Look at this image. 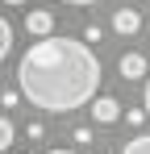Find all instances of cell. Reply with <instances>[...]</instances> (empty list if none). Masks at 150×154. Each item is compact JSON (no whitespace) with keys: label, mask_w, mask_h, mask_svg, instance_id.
Returning <instances> with one entry per match:
<instances>
[{"label":"cell","mask_w":150,"mask_h":154,"mask_svg":"<svg viewBox=\"0 0 150 154\" xmlns=\"http://www.w3.org/2000/svg\"><path fill=\"white\" fill-rule=\"evenodd\" d=\"M17 92L42 112H75L100 92V58L79 38H33L17 63Z\"/></svg>","instance_id":"6da1fadb"},{"label":"cell","mask_w":150,"mask_h":154,"mask_svg":"<svg viewBox=\"0 0 150 154\" xmlns=\"http://www.w3.org/2000/svg\"><path fill=\"white\" fill-rule=\"evenodd\" d=\"M88 108H92V121H96V125H113V121H121V104L113 100V96H92V100H88Z\"/></svg>","instance_id":"7a4b0ae2"},{"label":"cell","mask_w":150,"mask_h":154,"mask_svg":"<svg viewBox=\"0 0 150 154\" xmlns=\"http://www.w3.org/2000/svg\"><path fill=\"white\" fill-rule=\"evenodd\" d=\"M121 75H125V79H146V75H150V63H146V54H138V50H125V54H121Z\"/></svg>","instance_id":"3957f363"},{"label":"cell","mask_w":150,"mask_h":154,"mask_svg":"<svg viewBox=\"0 0 150 154\" xmlns=\"http://www.w3.org/2000/svg\"><path fill=\"white\" fill-rule=\"evenodd\" d=\"M25 29H29L33 38H50V33H54V17H50L46 8H33V13L25 17Z\"/></svg>","instance_id":"277c9868"},{"label":"cell","mask_w":150,"mask_h":154,"mask_svg":"<svg viewBox=\"0 0 150 154\" xmlns=\"http://www.w3.org/2000/svg\"><path fill=\"white\" fill-rule=\"evenodd\" d=\"M113 29H117L121 38H129V33H138V29H142V13H138V8H121V13L113 17Z\"/></svg>","instance_id":"5b68a950"},{"label":"cell","mask_w":150,"mask_h":154,"mask_svg":"<svg viewBox=\"0 0 150 154\" xmlns=\"http://www.w3.org/2000/svg\"><path fill=\"white\" fill-rule=\"evenodd\" d=\"M121 154H150V133H142V137H129L121 146Z\"/></svg>","instance_id":"8992f818"},{"label":"cell","mask_w":150,"mask_h":154,"mask_svg":"<svg viewBox=\"0 0 150 154\" xmlns=\"http://www.w3.org/2000/svg\"><path fill=\"white\" fill-rule=\"evenodd\" d=\"M13 137H17L13 121H8V117H0V154H4V150H13Z\"/></svg>","instance_id":"52a82bcc"},{"label":"cell","mask_w":150,"mask_h":154,"mask_svg":"<svg viewBox=\"0 0 150 154\" xmlns=\"http://www.w3.org/2000/svg\"><path fill=\"white\" fill-rule=\"evenodd\" d=\"M8 50H13V25H8V21L0 17V63L8 58Z\"/></svg>","instance_id":"ba28073f"},{"label":"cell","mask_w":150,"mask_h":154,"mask_svg":"<svg viewBox=\"0 0 150 154\" xmlns=\"http://www.w3.org/2000/svg\"><path fill=\"white\" fill-rule=\"evenodd\" d=\"M125 121H129V125H142V121H146V112H142V108H133V112H125Z\"/></svg>","instance_id":"9c48e42d"},{"label":"cell","mask_w":150,"mask_h":154,"mask_svg":"<svg viewBox=\"0 0 150 154\" xmlns=\"http://www.w3.org/2000/svg\"><path fill=\"white\" fill-rule=\"evenodd\" d=\"M142 112H146V121H150V75H146V100H142Z\"/></svg>","instance_id":"30bf717a"},{"label":"cell","mask_w":150,"mask_h":154,"mask_svg":"<svg viewBox=\"0 0 150 154\" xmlns=\"http://www.w3.org/2000/svg\"><path fill=\"white\" fill-rule=\"evenodd\" d=\"M63 4H75V8H88V4H100V0H63Z\"/></svg>","instance_id":"8fae6325"},{"label":"cell","mask_w":150,"mask_h":154,"mask_svg":"<svg viewBox=\"0 0 150 154\" xmlns=\"http://www.w3.org/2000/svg\"><path fill=\"white\" fill-rule=\"evenodd\" d=\"M46 154H75V150H46Z\"/></svg>","instance_id":"7c38bea8"},{"label":"cell","mask_w":150,"mask_h":154,"mask_svg":"<svg viewBox=\"0 0 150 154\" xmlns=\"http://www.w3.org/2000/svg\"><path fill=\"white\" fill-rule=\"evenodd\" d=\"M4 4H25V0H4Z\"/></svg>","instance_id":"4fadbf2b"}]
</instances>
